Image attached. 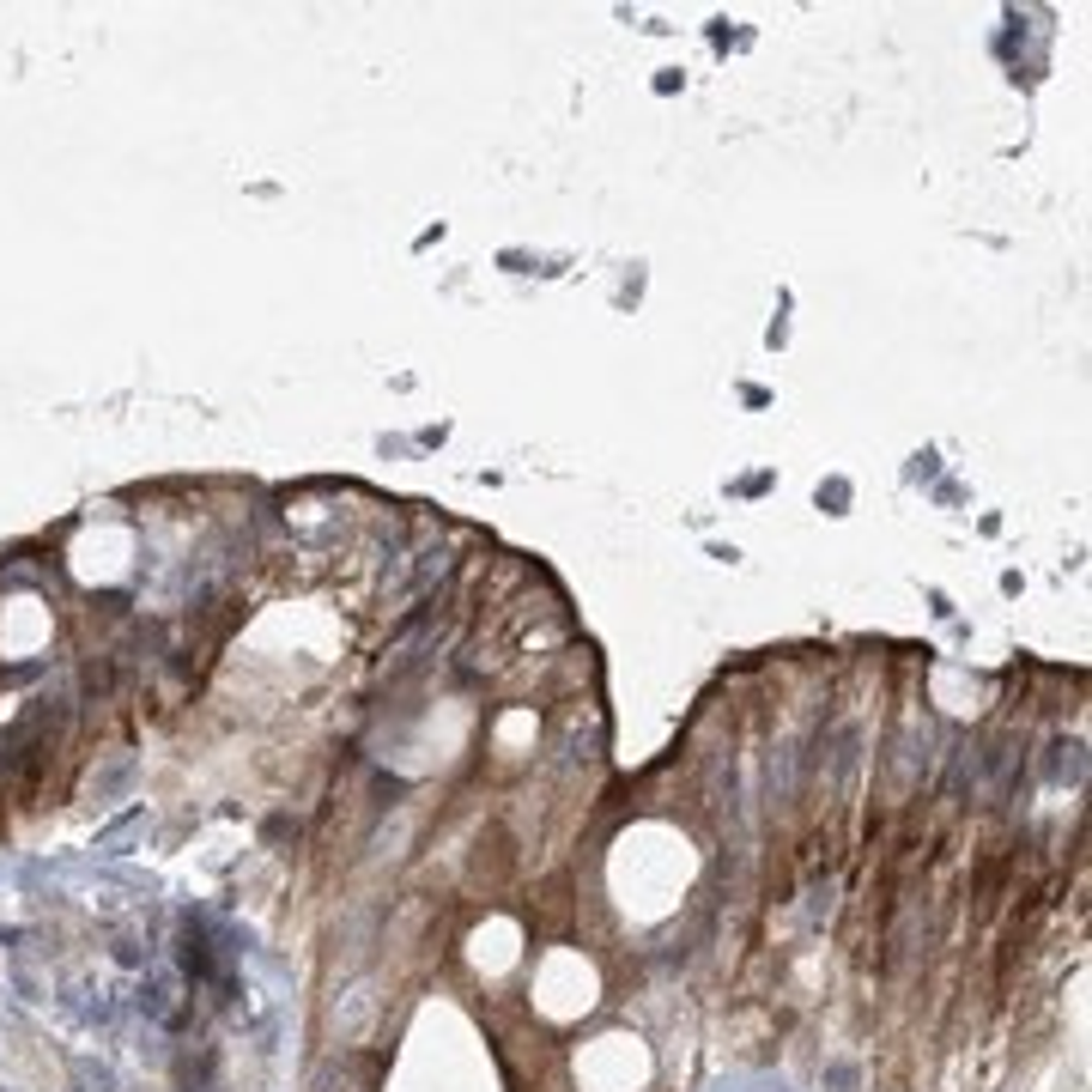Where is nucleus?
I'll return each mask as SVG.
<instances>
[{
    "label": "nucleus",
    "instance_id": "nucleus-1",
    "mask_svg": "<svg viewBox=\"0 0 1092 1092\" xmlns=\"http://www.w3.org/2000/svg\"><path fill=\"white\" fill-rule=\"evenodd\" d=\"M140 1001H146V1014H152V1020H171V1014H176V1001H171V978H152V983L140 989Z\"/></svg>",
    "mask_w": 1092,
    "mask_h": 1092
}]
</instances>
